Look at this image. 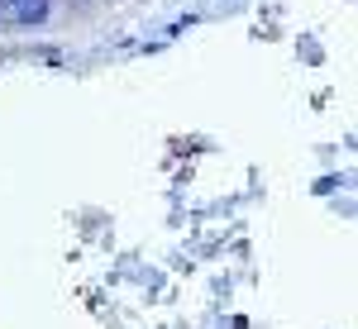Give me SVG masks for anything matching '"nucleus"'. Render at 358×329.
Masks as SVG:
<instances>
[{
	"label": "nucleus",
	"instance_id": "nucleus-1",
	"mask_svg": "<svg viewBox=\"0 0 358 329\" xmlns=\"http://www.w3.org/2000/svg\"><path fill=\"white\" fill-rule=\"evenodd\" d=\"M53 20V0H0V29H38Z\"/></svg>",
	"mask_w": 358,
	"mask_h": 329
}]
</instances>
